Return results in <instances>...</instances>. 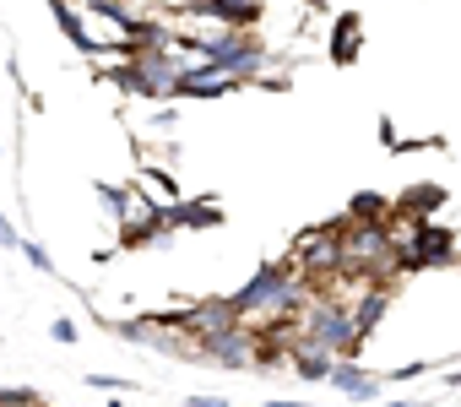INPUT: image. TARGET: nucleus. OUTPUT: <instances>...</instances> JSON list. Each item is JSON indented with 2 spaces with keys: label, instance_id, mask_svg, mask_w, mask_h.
<instances>
[{
  "label": "nucleus",
  "instance_id": "9b49d317",
  "mask_svg": "<svg viewBox=\"0 0 461 407\" xmlns=\"http://www.w3.org/2000/svg\"><path fill=\"white\" fill-rule=\"evenodd\" d=\"M434 207H445V190L439 185H412L402 201H391V218H407V223H423Z\"/></svg>",
  "mask_w": 461,
  "mask_h": 407
},
{
  "label": "nucleus",
  "instance_id": "b1692460",
  "mask_svg": "<svg viewBox=\"0 0 461 407\" xmlns=\"http://www.w3.org/2000/svg\"><path fill=\"white\" fill-rule=\"evenodd\" d=\"M267 407H310V402H267Z\"/></svg>",
  "mask_w": 461,
  "mask_h": 407
},
{
  "label": "nucleus",
  "instance_id": "f8f14e48",
  "mask_svg": "<svg viewBox=\"0 0 461 407\" xmlns=\"http://www.w3.org/2000/svg\"><path fill=\"white\" fill-rule=\"evenodd\" d=\"M331 364H337V358H331L326 348H310V342H294V348H288V369H294L299 380H326Z\"/></svg>",
  "mask_w": 461,
  "mask_h": 407
},
{
  "label": "nucleus",
  "instance_id": "dca6fc26",
  "mask_svg": "<svg viewBox=\"0 0 461 407\" xmlns=\"http://www.w3.org/2000/svg\"><path fill=\"white\" fill-rule=\"evenodd\" d=\"M17 250H23V256H28V267H39V272H44V277H55V256H50V245H39V240H23V245H17Z\"/></svg>",
  "mask_w": 461,
  "mask_h": 407
},
{
  "label": "nucleus",
  "instance_id": "4468645a",
  "mask_svg": "<svg viewBox=\"0 0 461 407\" xmlns=\"http://www.w3.org/2000/svg\"><path fill=\"white\" fill-rule=\"evenodd\" d=\"M179 229H222L217 201H179Z\"/></svg>",
  "mask_w": 461,
  "mask_h": 407
},
{
  "label": "nucleus",
  "instance_id": "412c9836",
  "mask_svg": "<svg viewBox=\"0 0 461 407\" xmlns=\"http://www.w3.org/2000/svg\"><path fill=\"white\" fill-rule=\"evenodd\" d=\"M396 141H402V136H396V125H391V120H380V147H396Z\"/></svg>",
  "mask_w": 461,
  "mask_h": 407
},
{
  "label": "nucleus",
  "instance_id": "f03ea898",
  "mask_svg": "<svg viewBox=\"0 0 461 407\" xmlns=\"http://www.w3.org/2000/svg\"><path fill=\"white\" fill-rule=\"evenodd\" d=\"M294 342L326 348L331 358H358V348H364V337L353 331L348 304H337L331 294H315V299L299 310V321H294Z\"/></svg>",
  "mask_w": 461,
  "mask_h": 407
},
{
  "label": "nucleus",
  "instance_id": "2eb2a0df",
  "mask_svg": "<svg viewBox=\"0 0 461 407\" xmlns=\"http://www.w3.org/2000/svg\"><path fill=\"white\" fill-rule=\"evenodd\" d=\"M141 185L158 195V207H168V201H179V185H174V174L168 168H141Z\"/></svg>",
  "mask_w": 461,
  "mask_h": 407
},
{
  "label": "nucleus",
  "instance_id": "39448f33",
  "mask_svg": "<svg viewBox=\"0 0 461 407\" xmlns=\"http://www.w3.org/2000/svg\"><path fill=\"white\" fill-rule=\"evenodd\" d=\"M179 12L206 17L217 28H256L261 23V0H179Z\"/></svg>",
  "mask_w": 461,
  "mask_h": 407
},
{
  "label": "nucleus",
  "instance_id": "f257e3e1",
  "mask_svg": "<svg viewBox=\"0 0 461 407\" xmlns=\"http://www.w3.org/2000/svg\"><path fill=\"white\" fill-rule=\"evenodd\" d=\"M168 44H185V50H195L217 77H240V82H250V77H261V66H267V44H261V33L256 28H222L217 39H168Z\"/></svg>",
  "mask_w": 461,
  "mask_h": 407
},
{
  "label": "nucleus",
  "instance_id": "9d476101",
  "mask_svg": "<svg viewBox=\"0 0 461 407\" xmlns=\"http://www.w3.org/2000/svg\"><path fill=\"white\" fill-rule=\"evenodd\" d=\"M358 55H364V17L358 12H342L331 23V60L337 66H353Z\"/></svg>",
  "mask_w": 461,
  "mask_h": 407
},
{
  "label": "nucleus",
  "instance_id": "5701e85b",
  "mask_svg": "<svg viewBox=\"0 0 461 407\" xmlns=\"http://www.w3.org/2000/svg\"><path fill=\"white\" fill-rule=\"evenodd\" d=\"M380 407H423V402H407V396H396V402H380Z\"/></svg>",
  "mask_w": 461,
  "mask_h": 407
},
{
  "label": "nucleus",
  "instance_id": "6ab92c4d",
  "mask_svg": "<svg viewBox=\"0 0 461 407\" xmlns=\"http://www.w3.org/2000/svg\"><path fill=\"white\" fill-rule=\"evenodd\" d=\"M87 385H104V391H136V385L120 380V375H87Z\"/></svg>",
  "mask_w": 461,
  "mask_h": 407
},
{
  "label": "nucleus",
  "instance_id": "f3484780",
  "mask_svg": "<svg viewBox=\"0 0 461 407\" xmlns=\"http://www.w3.org/2000/svg\"><path fill=\"white\" fill-rule=\"evenodd\" d=\"M423 369H429V364H423V358H412V364H396V369H391L385 380H391V385H407V380H418Z\"/></svg>",
  "mask_w": 461,
  "mask_h": 407
},
{
  "label": "nucleus",
  "instance_id": "ddd939ff",
  "mask_svg": "<svg viewBox=\"0 0 461 407\" xmlns=\"http://www.w3.org/2000/svg\"><path fill=\"white\" fill-rule=\"evenodd\" d=\"M348 223H391V201L380 190H358L348 201Z\"/></svg>",
  "mask_w": 461,
  "mask_h": 407
},
{
  "label": "nucleus",
  "instance_id": "0eeeda50",
  "mask_svg": "<svg viewBox=\"0 0 461 407\" xmlns=\"http://www.w3.org/2000/svg\"><path fill=\"white\" fill-rule=\"evenodd\" d=\"M228 326H240V315H234V304H228V299H201L185 315V337H195V342H206V337H217Z\"/></svg>",
  "mask_w": 461,
  "mask_h": 407
},
{
  "label": "nucleus",
  "instance_id": "6e6552de",
  "mask_svg": "<svg viewBox=\"0 0 461 407\" xmlns=\"http://www.w3.org/2000/svg\"><path fill=\"white\" fill-rule=\"evenodd\" d=\"M385 310H391V283H364V294L348 304V315H353V331L369 342V337H375V326L385 321Z\"/></svg>",
  "mask_w": 461,
  "mask_h": 407
},
{
  "label": "nucleus",
  "instance_id": "7ed1b4c3",
  "mask_svg": "<svg viewBox=\"0 0 461 407\" xmlns=\"http://www.w3.org/2000/svg\"><path fill=\"white\" fill-rule=\"evenodd\" d=\"M174 71H179V66L168 60V50H147V55H136V60H120L114 71H98V82H114V87L141 93V98H168Z\"/></svg>",
  "mask_w": 461,
  "mask_h": 407
},
{
  "label": "nucleus",
  "instance_id": "20e7f679",
  "mask_svg": "<svg viewBox=\"0 0 461 407\" xmlns=\"http://www.w3.org/2000/svg\"><path fill=\"white\" fill-rule=\"evenodd\" d=\"M206 348V364H222V369H256V326L240 321V326H228L217 337L201 342Z\"/></svg>",
  "mask_w": 461,
  "mask_h": 407
},
{
  "label": "nucleus",
  "instance_id": "a211bd4d",
  "mask_svg": "<svg viewBox=\"0 0 461 407\" xmlns=\"http://www.w3.org/2000/svg\"><path fill=\"white\" fill-rule=\"evenodd\" d=\"M50 337H55V342H66V348H71V342H77V321H66V315H60V321H55V326H50Z\"/></svg>",
  "mask_w": 461,
  "mask_h": 407
},
{
  "label": "nucleus",
  "instance_id": "393cba45",
  "mask_svg": "<svg viewBox=\"0 0 461 407\" xmlns=\"http://www.w3.org/2000/svg\"><path fill=\"white\" fill-rule=\"evenodd\" d=\"M304 6H310V12H326V0H304Z\"/></svg>",
  "mask_w": 461,
  "mask_h": 407
},
{
  "label": "nucleus",
  "instance_id": "423d86ee",
  "mask_svg": "<svg viewBox=\"0 0 461 407\" xmlns=\"http://www.w3.org/2000/svg\"><path fill=\"white\" fill-rule=\"evenodd\" d=\"M326 385H337L348 402H369V396H380V385H385V380H380L375 369H364L358 358H337V364H331V375H326Z\"/></svg>",
  "mask_w": 461,
  "mask_h": 407
},
{
  "label": "nucleus",
  "instance_id": "aec40b11",
  "mask_svg": "<svg viewBox=\"0 0 461 407\" xmlns=\"http://www.w3.org/2000/svg\"><path fill=\"white\" fill-rule=\"evenodd\" d=\"M23 245V234L12 229V218H0V250H17Z\"/></svg>",
  "mask_w": 461,
  "mask_h": 407
},
{
  "label": "nucleus",
  "instance_id": "4be33fe9",
  "mask_svg": "<svg viewBox=\"0 0 461 407\" xmlns=\"http://www.w3.org/2000/svg\"><path fill=\"white\" fill-rule=\"evenodd\" d=\"M185 407H228V396H190Z\"/></svg>",
  "mask_w": 461,
  "mask_h": 407
},
{
  "label": "nucleus",
  "instance_id": "1a4fd4ad",
  "mask_svg": "<svg viewBox=\"0 0 461 407\" xmlns=\"http://www.w3.org/2000/svg\"><path fill=\"white\" fill-rule=\"evenodd\" d=\"M50 17H55V28L71 39V50H77V55H104V50H109V44H98V39L87 33V23L77 17L71 0H50Z\"/></svg>",
  "mask_w": 461,
  "mask_h": 407
}]
</instances>
